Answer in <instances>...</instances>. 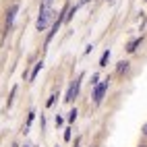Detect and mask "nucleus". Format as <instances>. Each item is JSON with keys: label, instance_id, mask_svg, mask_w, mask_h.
Here are the masks:
<instances>
[{"label": "nucleus", "instance_id": "nucleus-1", "mask_svg": "<svg viewBox=\"0 0 147 147\" xmlns=\"http://www.w3.org/2000/svg\"><path fill=\"white\" fill-rule=\"evenodd\" d=\"M52 17H54V11L52 8H42V15H40V19H37V31H44V29L48 27V23L52 21Z\"/></svg>", "mask_w": 147, "mask_h": 147}, {"label": "nucleus", "instance_id": "nucleus-2", "mask_svg": "<svg viewBox=\"0 0 147 147\" xmlns=\"http://www.w3.org/2000/svg\"><path fill=\"white\" fill-rule=\"evenodd\" d=\"M79 85H81V77L71 85V89H68V95H66V102H73L75 97H77V93H79Z\"/></svg>", "mask_w": 147, "mask_h": 147}, {"label": "nucleus", "instance_id": "nucleus-3", "mask_svg": "<svg viewBox=\"0 0 147 147\" xmlns=\"http://www.w3.org/2000/svg\"><path fill=\"white\" fill-rule=\"evenodd\" d=\"M106 89H108V81L95 87V95H93V100H95V104H100V102H102V97H104V93H106Z\"/></svg>", "mask_w": 147, "mask_h": 147}, {"label": "nucleus", "instance_id": "nucleus-4", "mask_svg": "<svg viewBox=\"0 0 147 147\" xmlns=\"http://www.w3.org/2000/svg\"><path fill=\"white\" fill-rule=\"evenodd\" d=\"M17 11H19V6L15 4V6L11 8V13H8V17H6V23H8V27L13 25V21H15V15H17Z\"/></svg>", "mask_w": 147, "mask_h": 147}, {"label": "nucleus", "instance_id": "nucleus-5", "mask_svg": "<svg viewBox=\"0 0 147 147\" xmlns=\"http://www.w3.org/2000/svg\"><path fill=\"white\" fill-rule=\"evenodd\" d=\"M108 58H110V50H106V52H104L102 60H100V66H106V64H108Z\"/></svg>", "mask_w": 147, "mask_h": 147}, {"label": "nucleus", "instance_id": "nucleus-6", "mask_svg": "<svg viewBox=\"0 0 147 147\" xmlns=\"http://www.w3.org/2000/svg\"><path fill=\"white\" fill-rule=\"evenodd\" d=\"M42 66H44V62H37V64H35V68H33V73H31V79H35V77H37V73L42 71Z\"/></svg>", "mask_w": 147, "mask_h": 147}, {"label": "nucleus", "instance_id": "nucleus-7", "mask_svg": "<svg viewBox=\"0 0 147 147\" xmlns=\"http://www.w3.org/2000/svg\"><path fill=\"white\" fill-rule=\"evenodd\" d=\"M139 44H141V40H135V42H133V44L129 46V52H135V50H137V46H139Z\"/></svg>", "mask_w": 147, "mask_h": 147}, {"label": "nucleus", "instance_id": "nucleus-8", "mask_svg": "<svg viewBox=\"0 0 147 147\" xmlns=\"http://www.w3.org/2000/svg\"><path fill=\"white\" fill-rule=\"evenodd\" d=\"M42 8H52V0H44V4H42Z\"/></svg>", "mask_w": 147, "mask_h": 147}, {"label": "nucleus", "instance_id": "nucleus-9", "mask_svg": "<svg viewBox=\"0 0 147 147\" xmlns=\"http://www.w3.org/2000/svg\"><path fill=\"white\" fill-rule=\"evenodd\" d=\"M75 118H77V110H73V112H71V116H68V120H71V122H73Z\"/></svg>", "mask_w": 147, "mask_h": 147}, {"label": "nucleus", "instance_id": "nucleus-10", "mask_svg": "<svg viewBox=\"0 0 147 147\" xmlns=\"http://www.w3.org/2000/svg\"><path fill=\"white\" fill-rule=\"evenodd\" d=\"M141 147H145V145H141Z\"/></svg>", "mask_w": 147, "mask_h": 147}]
</instances>
